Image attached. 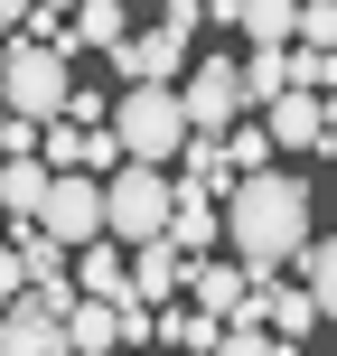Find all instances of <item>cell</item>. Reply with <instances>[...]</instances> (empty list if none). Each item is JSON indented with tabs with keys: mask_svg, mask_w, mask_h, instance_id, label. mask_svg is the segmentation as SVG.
Returning <instances> with one entry per match:
<instances>
[{
	"mask_svg": "<svg viewBox=\"0 0 337 356\" xmlns=\"http://www.w3.org/2000/svg\"><path fill=\"white\" fill-rule=\"evenodd\" d=\"M309 244H319V234H309V178L272 169V178H244V188L225 197V253L244 263L253 291H272V272L300 263Z\"/></svg>",
	"mask_w": 337,
	"mask_h": 356,
	"instance_id": "1",
	"label": "cell"
},
{
	"mask_svg": "<svg viewBox=\"0 0 337 356\" xmlns=\"http://www.w3.org/2000/svg\"><path fill=\"white\" fill-rule=\"evenodd\" d=\"M169 216H178V188H169L160 169H131V160H122V169L104 178V234H113L122 253L169 244Z\"/></svg>",
	"mask_w": 337,
	"mask_h": 356,
	"instance_id": "2",
	"label": "cell"
},
{
	"mask_svg": "<svg viewBox=\"0 0 337 356\" xmlns=\"http://www.w3.org/2000/svg\"><path fill=\"white\" fill-rule=\"evenodd\" d=\"M0 104H10L28 131L66 122V104H75V85H66V56H56V47H38V38H19V47L0 56Z\"/></svg>",
	"mask_w": 337,
	"mask_h": 356,
	"instance_id": "3",
	"label": "cell"
},
{
	"mask_svg": "<svg viewBox=\"0 0 337 356\" xmlns=\"http://www.w3.org/2000/svg\"><path fill=\"white\" fill-rule=\"evenodd\" d=\"M113 141H122L131 169L178 160V150H188V113H178V94H169V85H131L122 104H113Z\"/></svg>",
	"mask_w": 337,
	"mask_h": 356,
	"instance_id": "4",
	"label": "cell"
},
{
	"mask_svg": "<svg viewBox=\"0 0 337 356\" xmlns=\"http://www.w3.org/2000/svg\"><path fill=\"white\" fill-rule=\"evenodd\" d=\"M178 113H188V131L197 141H234L244 131V66H225V56H197L188 66V85H178Z\"/></svg>",
	"mask_w": 337,
	"mask_h": 356,
	"instance_id": "5",
	"label": "cell"
},
{
	"mask_svg": "<svg viewBox=\"0 0 337 356\" xmlns=\"http://www.w3.org/2000/svg\"><path fill=\"white\" fill-rule=\"evenodd\" d=\"M38 234L66 253L104 244V178H47V207H38Z\"/></svg>",
	"mask_w": 337,
	"mask_h": 356,
	"instance_id": "6",
	"label": "cell"
},
{
	"mask_svg": "<svg viewBox=\"0 0 337 356\" xmlns=\"http://www.w3.org/2000/svg\"><path fill=\"white\" fill-rule=\"evenodd\" d=\"M113 66H122V94L131 85H188V38L178 29H150V38H122V47H113Z\"/></svg>",
	"mask_w": 337,
	"mask_h": 356,
	"instance_id": "7",
	"label": "cell"
},
{
	"mask_svg": "<svg viewBox=\"0 0 337 356\" xmlns=\"http://www.w3.org/2000/svg\"><path fill=\"white\" fill-rule=\"evenodd\" d=\"M131 300H141L150 319L178 309V300H188V253H178V244H141V253H131Z\"/></svg>",
	"mask_w": 337,
	"mask_h": 356,
	"instance_id": "8",
	"label": "cell"
},
{
	"mask_svg": "<svg viewBox=\"0 0 337 356\" xmlns=\"http://www.w3.org/2000/svg\"><path fill=\"white\" fill-rule=\"evenodd\" d=\"M0 356H75V338H66V319H56L47 300H19L10 319H0Z\"/></svg>",
	"mask_w": 337,
	"mask_h": 356,
	"instance_id": "9",
	"label": "cell"
},
{
	"mask_svg": "<svg viewBox=\"0 0 337 356\" xmlns=\"http://www.w3.org/2000/svg\"><path fill=\"white\" fill-rule=\"evenodd\" d=\"M244 300H253V282H244V263H188V309H206V319H244Z\"/></svg>",
	"mask_w": 337,
	"mask_h": 356,
	"instance_id": "10",
	"label": "cell"
},
{
	"mask_svg": "<svg viewBox=\"0 0 337 356\" xmlns=\"http://www.w3.org/2000/svg\"><path fill=\"white\" fill-rule=\"evenodd\" d=\"M225 29H244L253 47H290V38H300V10H290V0H225Z\"/></svg>",
	"mask_w": 337,
	"mask_h": 356,
	"instance_id": "11",
	"label": "cell"
},
{
	"mask_svg": "<svg viewBox=\"0 0 337 356\" xmlns=\"http://www.w3.org/2000/svg\"><path fill=\"white\" fill-rule=\"evenodd\" d=\"M122 38H131V19H122V0H85V10H75L66 19V47H56V56H66V66H75V56H85V47H122Z\"/></svg>",
	"mask_w": 337,
	"mask_h": 356,
	"instance_id": "12",
	"label": "cell"
},
{
	"mask_svg": "<svg viewBox=\"0 0 337 356\" xmlns=\"http://www.w3.org/2000/svg\"><path fill=\"white\" fill-rule=\"evenodd\" d=\"M75 291H85V300H113V309L131 300V263H122V244H113V234L75 253Z\"/></svg>",
	"mask_w": 337,
	"mask_h": 356,
	"instance_id": "13",
	"label": "cell"
},
{
	"mask_svg": "<svg viewBox=\"0 0 337 356\" xmlns=\"http://www.w3.org/2000/svg\"><path fill=\"white\" fill-rule=\"evenodd\" d=\"M263 131H272V150H319V131H328V104H319V94H281V104L263 113Z\"/></svg>",
	"mask_w": 337,
	"mask_h": 356,
	"instance_id": "14",
	"label": "cell"
},
{
	"mask_svg": "<svg viewBox=\"0 0 337 356\" xmlns=\"http://www.w3.org/2000/svg\"><path fill=\"white\" fill-rule=\"evenodd\" d=\"M178 160H188L178 197H206V207H215V197H234V188H244V178H234V160H225V141H197V131H188V150H178Z\"/></svg>",
	"mask_w": 337,
	"mask_h": 356,
	"instance_id": "15",
	"label": "cell"
},
{
	"mask_svg": "<svg viewBox=\"0 0 337 356\" xmlns=\"http://www.w3.org/2000/svg\"><path fill=\"white\" fill-rule=\"evenodd\" d=\"M225 234V207H206V197H178V216H169V244L188 253V263H206V244Z\"/></svg>",
	"mask_w": 337,
	"mask_h": 356,
	"instance_id": "16",
	"label": "cell"
},
{
	"mask_svg": "<svg viewBox=\"0 0 337 356\" xmlns=\"http://www.w3.org/2000/svg\"><path fill=\"white\" fill-rule=\"evenodd\" d=\"M0 207H10L19 225H38V207H47V160H0Z\"/></svg>",
	"mask_w": 337,
	"mask_h": 356,
	"instance_id": "17",
	"label": "cell"
},
{
	"mask_svg": "<svg viewBox=\"0 0 337 356\" xmlns=\"http://www.w3.org/2000/svg\"><path fill=\"white\" fill-rule=\"evenodd\" d=\"M66 338H75V356H122V309H113V300H85L66 319Z\"/></svg>",
	"mask_w": 337,
	"mask_h": 356,
	"instance_id": "18",
	"label": "cell"
},
{
	"mask_svg": "<svg viewBox=\"0 0 337 356\" xmlns=\"http://www.w3.org/2000/svg\"><path fill=\"white\" fill-rule=\"evenodd\" d=\"M281 94H290V47H253L244 56V104H281Z\"/></svg>",
	"mask_w": 337,
	"mask_h": 356,
	"instance_id": "19",
	"label": "cell"
},
{
	"mask_svg": "<svg viewBox=\"0 0 337 356\" xmlns=\"http://www.w3.org/2000/svg\"><path fill=\"white\" fill-rule=\"evenodd\" d=\"M160 338H169V347H188V356H215V347H225V319H206V309L178 300V309H160Z\"/></svg>",
	"mask_w": 337,
	"mask_h": 356,
	"instance_id": "20",
	"label": "cell"
},
{
	"mask_svg": "<svg viewBox=\"0 0 337 356\" xmlns=\"http://www.w3.org/2000/svg\"><path fill=\"white\" fill-rule=\"evenodd\" d=\"M300 272H309V300H319V319H337V234H319V244L300 253Z\"/></svg>",
	"mask_w": 337,
	"mask_h": 356,
	"instance_id": "21",
	"label": "cell"
},
{
	"mask_svg": "<svg viewBox=\"0 0 337 356\" xmlns=\"http://www.w3.org/2000/svg\"><path fill=\"white\" fill-rule=\"evenodd\" d=\"M215 356H300V347H290V338H263V319H234Z\"/></svg>",
	"mask_w": 337,
	"mask_h": 356,
	"instance_id": "22",
	"label": "cell"
},
{
	"mask_svg": "<svg viewBox=\"0 0 337 356\" xmlns=\"http://www.w3.org/2000/svg\"><path fill=\"white\" fill-rule=\"evenodd\" d=\"M300 47L337 56V0H309V10H300Z\"/></svg>",
	"mask_w": 337,
	"mask_h": 356,
	"instance_id": "23",
	"label": "cell"
},
{
	"mask_svg": "<svg viewBox=\"0 0 337 356\" xmlns=\"http://www.w3.org/2000/svg\"><path fill=\"white\" fill-rule=\"evenodd\" d=\"M0 160H38V131H28V122H19V113H10V104H0Z\"/></svg>",
	"mask_w": 337,
	"mask_h": 356,
	"instance_id": "24",
	"label": "cell"
},
{
	"mask_svg": "<svg viewBox=\"0 0 337 356\" xmlns=\"http://www.w3.org/2000/svg\"><path fill=\"white\" fill-rule=\"evenodd\" d=\"M319 150H337V104H328V131H319Z\"/></svg>",
	"mask_w": 337,
	"mask_h": 356,
	"instance_id": "25",
	"label": "cell"
},
{
	"mask_svg": "<svg viewBox=\"0 0 337 356\" xmlns=\"http://www.w3.org/2000/svg\"><path fill=\"white\" fill-rule=\"evenodd\" d=\"M0 56H10V47H0Z\"/></svg>",
	"mask_w": 337,
	"mask_h": 356,
	"instance_id": "26",
	"label": "cell"
}]
</instances>
